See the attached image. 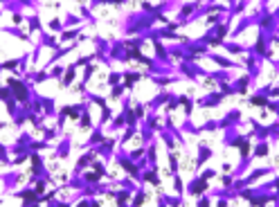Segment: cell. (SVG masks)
I'll return each instance as SVG.
<instances>
[{"label": "cell", "instance_id": "cell-18", "mask_svg": "<svg viewBox=\"0 0 279 207\" xmlns=\"http://www.w3.org/2000/svg\"><path fill=\"white\" fill-rule=\"evenodd\" d=\"M230 205V201L227 198H223V196H219V203H216V207H227Z\"/></svg>", "mask_w": 279, "mask_h": 207}, {"label": "cell", "instance_id": "cell-11", "mask_svg": "<svg viewBox=\"0 0 279 207\" xmlns=\"http://www.w3.org/2000/svg\"><path fill=\"white\" fill-rule=\"evenodd\" d=\"M178 167H180V164H178V153L176 151H169V173H171V176H176Z\"/></svg>", "mask_w": 279, "mask_h": 207}, {"label": "cell", "instance_id": "cell-9", "mask_svg": "<svg viewBox=\"0 0 279 207\" xmlns=\"http://www.w3.org/2000/svg\"><path fill=\"white\" fill-rule=\"evenodd\" d=\"M223 48L227 50V54H232V56H236V54H243L245 52V48L241 43H234V41H225L223 43Z\"/></svg>", "mask_w": 279, "mask_h": 207}, {"label": "cell", "instance_id": "cell-12", "mask_svg": "<svg viewBox=\"0 0 279 207\" xmlns=\"http://www.w3.org/2000/svg\"><path fill=\"white\" fill-rule=\"evenodd\" d=\"M147 196H149V194H144V187H140V189H137V192H135V196H133L131 207H140L144 201H147Z\"/></svg>", "mask_w": 279, "mask_h": 207}, {"label": "cell", "instance_id": "cell-7", "mask_svg": "<svg viewBox=\"0 0 279 207\" xmlns=\"http://www.w3.org/2000/svg\"><path fill=\"white\" fill-rule=\"evenodd\" d=\"M142 183H151V185H156V187H160L162 178L158 176V169H151V167L144 169V171H142Z\"/></svg>", "mask_w": 279, "mask_h": 207}, {"label": "cell", "instance_id": "cell-8", "mask_svg": "<svg viewBox=\"0 0 279 207\" xmlns=\"http://www.w3.org/2000/svg\"><path fill=\"white\" fill-rule=\"evenodd\" d=\"M248 102H250V106H257V108H266L270 99H268V95H264V93H259V90H257V95H252Z\"/></svg>", "mask_w": 279, "mask_h": 207}, {"label": "cell", "instance_id": "cell-13", "mask_svg": "<svg viewBox=\"0 0 279 207\" xmlns=\"http://www.w3.org/2000/svg\"><path fill=\"white\" fill-rule=\"evenodd\" d=\"M173 178V189H176L178 196H185V185H182V176H171Z\"/></svg>", "mask_w": 279, "mask_h": 207}, {"label": "cell", "instance_id": "cell-6", "mask_svg": "<svg viewBox=\"0 0 279 207\" xmlns=\"http://www.w3.org/2000/svg\"><path fill=\"white\" fill-rule=\"evenodd\" d=\"M250 84H252V79H250L248 74H243L241 79L232 81V90H234V95H245V93H248V86Z\"/></svg>", "mask_w": 279, "mask_h": 207}, {"label": "cell", "instance_id": "cell-2", "mask_svg": "<svg viewBox=\"0 0 279 207\" xmlns=\"http://www.w3.org/2000/svg\"><path fill=\"white\" fill-rule=\"evenodd\" d=\"M223 99H225V95H223V93H219V90H212V93L203 95V97L198 99L196 104L201 106V108H214V106H219Z\"/></svg>", "mask_w": 279, "mask_h": 207}, {"label": "cell", "instance_id": "cell-4", "mask_svg": "<svg viewBox=\"0 0 279 207\" xmlns=\"http://www.w3.org/2000/svg\"><path fill=\"white\" fill-rule=\"evenodd\" d=\"M207 59H212L216 65H221L223 70H232V68H239L234 59H227V56H221V54H214V52H207Z\"/></svg>", "mask_w": 279, "mask_h": 207}, {"label": "cell", "instance_id": "cell-15", "mask_svg": "<svg viewBox=\"0 0 279 207\" xmlns=\"http://www.w3.org/2000/svg\"><path fill=\"white\" fill-rule=\"evenodd\" d=\"M196 207H212V196H207V194H203V196H198Z\"/></svg>", "mask_w": 279, "mask_h": 207}, {"label": "cell", "instance_id": "cell-5", "mask_svg": "<svg viewBox=\"0 0 279 207\" xmlns=\"http://www.w3.org/2000/svg\"><path fill=\"white\" fill-rule=\"evenodd\" d=\"M268 155H270L268 140H257V144L252 147V158H268Z\"/></svg>", "mask_w": 279, "mask_h": 207}, {"label": "cell", "instance_id": "cell-16", "mask_svg": "<svg viewBox=\"0 0 279 207\" xmlns=\"http://www.w3.org/2000/svg\"><path fill=\"white\" fill-rule=\"evenodd\" d=\"M144 113H147V108H144L142 104H137V106H135V117L142 119V117H144Z\"/></svg>", "mask_w": 279, "mask_h": 207}, {"label": "cell", "instance_id": "cell-17", "mask_svg": "<svg viewBox=\"0 0 279 207\" xmlns=\"http://www.w3.org/2000/svg\"><path fill=\"white\" fill-rule=\"evenodd\" d=\"M133 133H135V126H128V128H126V133H124V140H122V142H128Z\"/></svg>", "mask_w": 279, "mask_h": 207}, {"label": "cell", "instance_id": "cell-14", "mask_svg": "<svg viewBox=\"0 0 279 207\" xmlns=\"http://www.w3.org/2000/svg\"><path fill=\"white\" fill-rule=\"evenodd\" d=\"M196 176H198V178H203V180H207V183H210V180H214L216 171H214V169H205V171H198Z\"/></svg>", "mask_w": 279, "mask_h": 207}, {"label": "cell", "instance_id": "cell-3", "mask_svg": "<svg viewBox=\"0 0 279 207\" xmlns=\"http://www.w3.org/2000/svg\"><path fill=\"white\" fill-rule=\"evenodd\" d=\"M212 155H214V151H212V149L207 147V144H203V142L198 144V158H196V164H194V169H196V173L201 171V167L207 162V160L212 158Z\"/></svg>", "mask_w": 279, "mask_h": 207}, {"label": "cell", "instance_id": "cell-1", "mask_svg": "<svg viewBox=\"0 0 279 207\" xmlns=\"http://www.w3.org/2000/svg\"><path fill=\"white\" fill-rule=\"evenodd\" d=\"M210 192V183H207V180H203V178H191L189 180V185H187V194H189V196H203V194H207Z\"/></svg>", "mask_w": 279, "mask_h": 207}, {"label": "cell", "instance_id": "cell-10", "mask_svg": "<svg viewBox=\"0 0 279 207\" xmlns=\"http://www.w3.org/2000/svg\"><path fill=\"white\" fill-rule=\"evenodd\" d=\"M144 74L142 72H128L126 79H124V88H133V84H137V81L142 79Z\"/></svg>", "mask_w": 279, "mask_h": 207}]
</instances>
